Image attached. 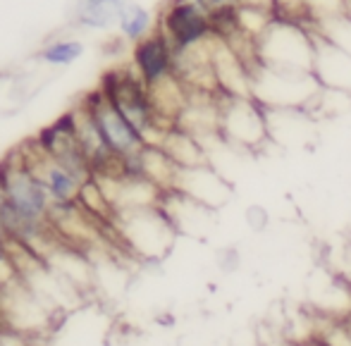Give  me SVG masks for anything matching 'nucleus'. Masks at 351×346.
<instances>
[{
    "label": "nucleus",
    "mask_w": 351,
    "mask_h": 346,
    "mask_svg": "<svg viewBox=\"0 0 351 346\" xmlns=\"http://www.w3.org/2000/svg\"><path fill=\"white\" fill-rule=\"evenodd\" d=\"M103 93L117 106V110L141 132L146 143H158L170 127L162 125L158 117L156 103H153L151 88L143 84V79L136 74L132 65L112 67L103 74L98 84Z\"/></svg>",
    "instance_id": "nucleus-1"
},
{
    "label": "nucleus",
    "mask_w": 351,
    "mask_h": 346,
    "mask_svg": "<svg viewBox=\"0 0 351 346\" xmlns=\"http://www.w3.org/2000/svg\"><path fill=\"white\" fill-rule=\"evenodd\" d=\"M251 96L263 108H308L323 93V84L313 72L273 67L254 60L249 65Z\"/></svg>",
    "instance_id": "nucleus-2"
},
{
    "label": "nucleus",
    "mask_w": 351,
    "mask_h": 346,
    "mask_svg": "<svg viewBox=\"0 0 351 346\" xmlns=\"http://www.w3.org/2000/svg\"><path fill=\"white\" fill-rule=\"evenodd\" d=\"M256 60L263 65L313 72L315 43L296 19L275 14L273 22L256 36Z\"/></svg>",
    "instance_id": "nucleus-3"
},
{
    "label": "nucleus",
    "mask_w": 351,
    "mask_h": 346,
    "mask_svg": "<svg viewBox=\"0 0 351 346\" xmlns=\"http://www.w3.org/2000/svg\"><path fill=\"white\" fill-rule=\"evenodd\" d=\"M0 184H3L8 206L22 220L34 222V225H48V215H51L53 206L51 194L36 177V172L27 165L22 148L10 153L0 162Z\"/></svg>",
    "instance_id": "nucleus-4"
},
{
    "label": "nucleus",
    "mask_w": 351,
    "mask_h": 346,
    "mask_svg": "<svg viewBox=\"0 0 351 346\" xmlns=\"http://www.w3.org/2000/svg\"><path fill=\"white\" fill-rule=\"evenodd\" d=\"M112 225L117 227L125 244L141 258H162L177 234V227L172 225L162 206L122 210L115 215Z\"/></svg>",
    "instance_id": "nucleus-5"
},
{
    "label": "nucleus",
    "mask_w": 351,
    "mask_h": 346,
    "mask_svg": "<svg viewBox=\"0 0 351 346\" xmlns=\"http://www.w3.org/2000/svg\"><path fill=\"white\" fill-rule=\"evenodd\" d=\"M56 308L36 296L24 280L0 291V325L24 334L34 342V337L48 332L56 320Z\"/></svg>",
    "instance_id": "nucleus-6"
},
{
    "label": "nucleus",
    "mask_w": 351,
    "mask_h": 346,
    "mask_svg": "<svg viewBox=\"0 0 351 346\" xmlns=\"http://www.w3.org/2000/svg\"><path fill=\"white\" fill-rule=\"evenodd\" d=\"M217 103L220 134L244 148H256L270 136L265 108L254 96H227Z\"/></svg>",
    "instance_id": "nucleus-7"
},
{
    "label": "nucleus",
    "mask_w": 351,
    "mask_h": 346,
    "mask_svg": "<svg viewBox=\"0 0 351 346\" xmlns=\"http://www.w3.org/2000/svg\"><path fill=\"white\" fill-rule=\"evenodd\" d=\"M158 29L175 51H189L213 38L210 12L196 0H167L158 14Z\"/></svg>",
    "instance_id": "nucleus-8"
},
{
    "label": "nucleus",
    "mask_w": 351,
    "mask_h": 346,
    "mask_svg": "<svg viewBox=\"0 0 351 346\" xmlns=\"http://www.w3.org/2000/svg\"><path fill=\"white\" fill-rule=\"evenodd\" d=\"M82 106L91 112L93 122L101 129L103 141L108 143L112 153L117 158H127L139 153L146 146V138L120 110L117 106L101 91V88H93L91 93L82 98Z\"/></svg>",
    "instance_id": "nucleus-9"
},
{
    "label": "nucleus",
    "mask_w": 351,
    "mask_h": 346,
    "mask_svg": "<svg viewBox=\"0 0 351 346\" xmlns=\"http://www.w3.org/2000/svg\"><path fill=\"white\" fill-rule=\"evenodd\" d=\"M130 65L136 69L143 84L153 88L158 84L167 82L170 77H175V48L167 41L165 34L156 29L153 34H148L146 38L132 46Z\"/></svg>",
    "instance_id": "nucleus-10"
},
{
    "label": "nucleus",
    "mask_w": 351,
    "mask_h": 346,
    "mask_svg": "<svg viewBox=\"0 0 351 346\" xmlns=\"http://www.w3.org/2000/svg\"><path fill=\"white\" fill-rule=\"evenodd\" d=\"M313 74L323 84V88L351 93V53L318 34H313Z\"/></svg>",
    "instance_id": "nucleus-11"
},
{
    "label": "nucleus",
    "mask_w": 351,
    "mask_h": 346,
    "mask_svg": "<svg viewBox=\"0 0 351 346\" xmlns=\"http://www.w3.org/2000/svg\"><path fill=\"white\" fill-rule=\"evenodd\" d=\"M172 189L180 191V194H186L189 199L199 201V203H204L208 208L222 206L227 201V196H230V186H227L208 165L180 167Z\"/></svg>",
    "instance_id": "nucleus-12"
},
{
    "label": "nucleus",
    "mask_w": 351,
    "mask_h": 346,
    "mask_svg": "<svg viewBox=\"0 0 351 346\" xmlns=\"http://www.w3.org/2000/svg\"><path fill=\"white\" fill-rule=\"evenodd\" d=\"M158 146L167 153V156L175 160L177 167H199V165H208V158H206V148L204 141L196 138L194 134H189L182 127H170V129L162 134V138L158 141Z\"/></svg>",
    "instance_id": "nucleus-13"
},
{
    "label": "nucleus",
    "mask_w": 351,
    "mask_h": 346,
    "mask_svg": "<svg viewBox=\"0 0 351 346\" xmlns=\"http://www.w3.org/2000/svg\"><path fill=\"white\" fill-rule=\"evenodd\" d=\"M125 5H127V0H82V3L77 5L74 19H77V24L84 29L106 32V29L117 27Z\"/></svg>",
    "instance_id": "nucleus-14"
},
{
    "label": "nucleus",
    "mask_w": 351,
    "mask_h": 346,
    "mask_svg": "<svg viewBox=\"0 0 351 346\" xmlns=\"http://www.w3.org/2000/svg\"><path fill=\"white\" fill-rule=\"evenodd\" d=\"M156 29H158V22H156V17H153L151 10H146L139 3L127 0L125 10H122V14H120V22H117L120 36L125 38L127 43L134 46L136 41L146 38L148 34H153Z\"/></svg>",
    "instance_id": "nucleus-15"
},
{
    "label": "nucleus",
    "mask_w": 351,
    "mask_h": 346,
    "mask_svg": "<svg viewBox=\"0 0 351 346\" xmlns=\"http://www.w3.org/2000/svg\"><path fill=\"white\" fill-rule=\"evenodd\" d=\"M84 55V43L79 38H58L48 41L36 53V60L48 67H70Z\"/></svg>",
    "instance_id": "nucleus-16"
},
{
    "label": "nucleus",
    "mask_w": 351,
    "mask_h": 346,
    "mask_svg": "<svg viewBox=\"0 0 351 346\" xmlns=\"http://www.w3.org/2000/svg\"><path fill=\"white\" fill-rule=\"evenodd\" d=\"M19 280L22 277L17 273V265L12 263V258L8 254V232H5V225L0 220V291L17 284Z\"/></svg>",
    "instance_id": "nucleus-17"
},
{
    "label": "nucleus",
    "mask_w": 351,
    "mask_h": 346,
    "mask_svg": "<svg viewBox=\"0 0 351 346\" xmlns=\"http://www.w3.org/2000/svg\"><path fill=\"white\" fill-rule=\"evenodd\" d=\"M206 12H217V10L232 8V5H239V0H196Z\"/></svg>",
    "instance_id": "nucleus-18"
},
{
    "label": "nucleus",
    "mask_w": 351,
    "mask_h": 346,
    "mask_svg": "<svg viewBox=\"0 0 351 346\" xmlns=\"http://www.w3.org/2000/svg\"><path fill=\"white\" fill-rule=\"evenodd\" d=\"M241 8H256V10H268L275 12V0H239Z\"/></svg>",
    "instance_id": "nucleus-19"
}]
</instances>
